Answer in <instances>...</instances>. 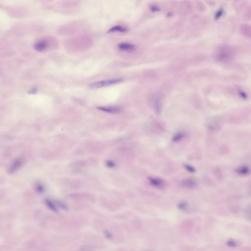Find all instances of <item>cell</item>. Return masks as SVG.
Listing matches in <instances>:
<instances>
[{
    "instance_id": "cell-1",
    "label": "cell",
    "mask_w": 251,
    "mask_h": 251,
    "mask_svg": "<svg viewBox=\"0 0 251 251\" xmlns=\"http://www.w3.org/2000/svg\"><path fill=\"white\" fill-rule=\"evenodd\" d=\"M122 81V80L120 79H111V80H109L103 81H98V82L91 83L88 86V88L89 89H97L99 88L103 87L115 85V84L119 83Z\"/></svg>"
},
{
    "instance_id": "cell-2",
    "label": "cell",
    "mask_w": 251,
    "mask_h": 251,
    "mask_svg": "<svg viewBox=\"0 0 251 251\" xmlns=\"http://www.w3.org/2000/svg\"><path fill=\"white\" fill-rule=\"evenodd\" d=\"M181 185L183 187L187 188H193L197 185L196 180L194 178H187L181 181Z\"/></svg>"
},
{
    "instance_id": "cell-3",
    "label": "cell",
    "mask_w": 251,
    "mask_h": 251,
    "mask_svg": "<svg viewBox=\"0 0 251 251\" xmlns=\"http://www.w3.org/2000/svg\"><path fill=\"white\" fill-rule=\"evenodd\" d=\"M118 48L122 51L126 52H132L134 51L136 48L135 46L129 43H120L118 45Z\"/></svg>"
},
{
    "instance_id": "cell-4",
    "label": "cell",
    "mask_w": 251,
    "mask_h": 251,
    "mask_svg": "<svg viewBox=\"0 0 251 251\" xmlns=\"http://www.w3.org/2000/svg\"><path fill=\"white\" fill-rule=\"evenodd\" d=\"M48 46V42L47 41L45 40H40L37 41L35 44L34 48L37 51L42 52L47 49Z\"/></svg>"
},
{
    "instance_id": "cell-5",
    "label": "cell",
    "mask_w": 251,
    "mask_h": 251,
    "mask_svg": "<svg viewBox=\"0 0 251 251\" xmlns=\"http://www.w3.org/2000/svg\"><path fill=\"white\" fill-rule=\"evenodd\" d=\"M149 180L150 183L155 187L160 188H162L164 187V185H165L164 181L160 178L150 177L149 178Z\"/></svg>"
},
{
    "instance_id": "cell-6",
    "label": "cell",
    "mask_w": 251,
    "mask_h": 251,
    "mask_svg": "<svg viewBox=\"0 0 251 251\" xmlns=\"http://www.w3.org/2000/svg\"><path fill=\"white\" fill-rule=\"evenodd\" d=\"M98 109H100V110H101V111L108 112V113H110V114H116V113H118V112L120 111V108L117 107H114V106H112V107H99Z\"/></svg>"
},
{
    "instance_id": "cell-7",
    "label": "cell",
    "mask_w": 251,
    "mask_h": 251,
    "mask_svg": "<svg viewBox=\"0 0 251 251\" xmlns=\"http://www.w3.org/2000/svg\"><path fill=\"white\" fill-rule=\"evenodd\" d=\"M128 29L125 27H123L121 26H115L111 27L109 30L108 31V33H111V32H121V33H125L128 31Z\"/></svg>"
},
{
    "instance_id": "cell-8",
    "label": "cell",
    "mask_w": 251,
    "mask_h": 251,
    "mask_svg": "<svg viewBox=\"0 0 251 251\" xmlns=\"http://www.w3.org/2000/svg\"><path fill=\"white\" fill-rule=\"evenodd\" d=\"M237 172L240 175H247L250 173V169L247 166H242L237 169Z\"/></svg>"
},
{
    "instance_id": "cell-9",
    "label": "cell",
    "mask_w": 251,
    "mask_h": 251,
    "mask_svg": "<svg viewBox=\"0 0 251 251\" xmlns=\"http://www.w3.org/2000/svg\"><path fill=\"white\" fill-rule=\"evenodd\" d=\"M178 208L181 211H185L187 209V204L185 201L181 202L178 204Z\"/></svg>"
},
{
    "instance_id": "cell-10",
    "label": "cell",
    "mask_w": 251,
    "mask_h": 251,
    "mask_svg": "<svg viewBox=\"0 0 251 251\" xmlns=\"http://www.w3.org/2000/svg\"><path fill=\"white\" fill-rule=\"evenodd\" d=\"M185 167L186 169L191 173L195 172L196 169L193 166L189 165H185Z\"/></svg>"
},
{
    "instance_id": "cell-11",
    "label": "cell",
    "mask_w": 251,
    "mask_h": 251,
    "mask_svg": "<svg viewBox=\"0 0 251 251\" xmlns=\"http://www.w3.org/2000/svg\"><path fill=\"white\" fill-rule=\"evenodd\" d=\"M227 245L228 246L231 247H235L237 246V243L236 242L232 239H230L227 241Z\"/></svg>"
},
{
    "instance_id": "cell-12",
    "label": "cell",
    "mask_w": 251,
    "mask_h": 251,
    "mask_svg": "<svg viewBox=\"0 0 251 251\" xmlns=\"http://www.w3.org/2000/svg\"><path fill=\"white\" fill-rule=\"evenodd\" d=\"M223 14V11L222 10H218L215 16V19H219V18L221 17V16Z\"/></svg>"
},
{
    "instance_id": "cell-13",
    "label": "cell",
    "mask_w": 251,
    "mask_h": 251,
    "mask_svg": "<svg viewBox=\"0 0 251 251\" xmlns=\"http://www.w3.org/2000/svg\"><path fill=\"white\" fill-rule=\"evenodd\" d=\"M150 9H151L152 11H153V12L159 11L160 10L159 8H158V7H157L156 6H154V5H152V6H151V7H150Z\"/></svg>"
},
{
    "instance_id": "cell-14",
    "label": "cell",
    "mask_w": 251,
    "mask_h": 251,
    "mask_svg": "<svg viewBox=\"0 0 251 251\" xmlns=\"http://www.w3.org/2000/svg\"><path fill=\"white\" fill-rule=\"evenodd\" d=\"M37 90L36 88H31V89L29 91V93L32 94H36V93L37 92Z\"/></svg>"
}]
</instances>
